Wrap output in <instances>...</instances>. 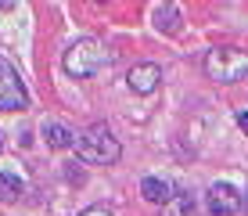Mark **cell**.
Segmentation results:
<instances>
[{"label": "cell", "instance_id": "ba28073f", "mask_svg": "<svg viewBox=\"0 0 248 216\" xmlns=\"http://www.w3.org/2000/svg\"><path fill=\"white\" fill-rule=\"evenodd\" d=\"M140 195L148 198V202H155V205H166L169 198H173V187H169L162 177H144L140 180Z\"/></svg>", "mask_w": 248, "mask_h": 216}, {"label": "cell", "instance_id": "8992f818", "mask_svg": "<svg viewBox=\"0 0 248 216\" xmlns=\"http://www.w3.org/2000/svg\"><path fill=\"white\" fill-rule=\"evenodd\" d=\"M126 83H130L133 94H155L158 83H162V68L155 62H144V65H133L126 72Z\"/></svg>", "mask_w": 248, "mask_h": 216}, {"label": "cell", "instance_id": "4fadbf2b", "mask_svg": "<svg viewBox=\"0 0 248 216\" xmlns=\"http://www.w3.org/2000/svg\"><path fill=\"white\" fill-rule=\"evenodd\" d=\"M237 126H241L245 133H248V108H245V112H237Z\"/></svg>", "mask_w": 248, "mask_h": 216}, {"label": "cell", "instance_id": "3957f363", "mask_svg": "<svg viewBox=\"0 0 248 216\" xmlns=\"http://www.w3.org/2000/svg\"><path fill=\"white\" fill-rule=\"evenodd\" d=\"M101 65H108V50L101 47L97 40H76L72 47L65 50V72L76 76V80L93 76Z\"/></svg>", "mask_w": 248, "mask_h": 216}, {"label": "cell", "instance_id": "8fae6325", "mask_svg": "<svg viewBox=\"0 0 248 216\" xmlns=\"http://www.w3.org/2000/svg\"><path fill=\"white\" fill-rule=\"evenodd\" d=\"M155 18H158V29L176 33V29H180V7L166 4V7H158V11H155Z\"/></svg>", "mask_w": 248, "mask_h": 216}, {"label": "cell", "instance_id": "30bf717a", "mask_svg": "<svg viewBox=\"0 0 248 216\" xmlns=\"http://www.w3.org/2000/svg\"><path fill=\"white\" fill-rule=\"evenodd\" d=\"M162 216H194V198L191 195H173L162 205Z\"/></svg>", "mask_w": 248, "mask_h": 216}, {"label": "cell", "instance_id": "7a4b0ae2", "mask_svg": "<svg viewBox=\"0 0 248 216\" xmlns=\"http://www.w3.org/2000/svg\"><path fill=\"white\" fill-rule=\"evenodd\" d=\"M205 76L216 83H241L248 80V50L241 47H216L205 54Z\"/></svg>", "mask_w": 248, "mask_h": 216}, {"label": "cell", "instance_id": "7c38bea8", "mask_svg": "<svg viewBox=\"0 0 248 216\" xmlns=\"http://www.w3.org/2000/svg\"><path fill=\"white\" fill-rule=\"evenodd\" d=\"M79 216H112V209H105V205H90V209H83Z\"/></svg>", "mask_w": 248, "mask_h": 216}, {"label": "cell", "instance_id": "5b68a950", "mask_svg": "<svg viewBox=\"0 0 248 216\" xmlns=\"http://www.w3.org/2000/svg\"><path fill=\"white\" fill-rule=\"evenodd\" d=\"M205 205H209V216H237L241 213V191L234 184H212L205 191Z\"/></svg>", "mask_w": 248, "mask_h": 216}, {"label": "cell", "instance_id": "277c9868", "mask_svg": "<svg viewBox=\"0 0 248 216\" xmlns=\"http://www.w3.org/2000/svg\"><path fill=\"white\" fill-rule=\"evenodd\" d=\"M25 105H29V94H25L15 65L0 58V112H22Z\"/></svg>", "mask_w": 248, "mask_h": 216}, {"label": "cell", "instance_id": "6da1fadb", "mask_svg": "<svg viewBox=\"0 0 248 216\" xmlns=\"http://www.w3.org/2000/svg\"><path fill=\"white\" fill-rule=\"evenodd\" d=\"M76 151H79V159L90 162V166H112V162H119V155H123L119 141L112 137V130L101 126V123L83 130V133L76 137Z\"/></svg>", "mask_w": 248, "mask_h": 216}, {"label": "cell", "instance_id": "9c48e42d", "mask_svg": "<svg viewBox=\"0 0 248 216\" xmlns=\"http://www.w3.org/2000/svg\"><path fill=\"white\" fill-rule=\"evenodd\" d=\"M25 191V180L15 169H0V202H15Z\"/></svg>", "mask_w": 248, "mask_h": 216}, {"label": "cell", "instance_id": "52a82bcc", "mask_svg": "<svg viewBox=\"0 0 248 216\" xmlns=\"http://www.w3.org/2000/svg\"><path fill=\"white\" fill-rule=\"evenodd\" d=\"M44 141H47V148H54V151L76 148V133L68 126H62V123H47L44 126Z\"/></svg>", "mask_w": 248, "mask_h": 216}]
</instances>
